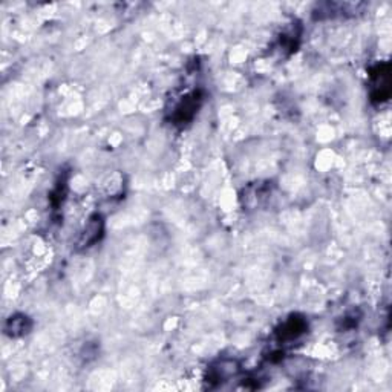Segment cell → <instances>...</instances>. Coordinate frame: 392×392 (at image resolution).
Masks as SVG:
<instances>
[{
	"label": "cell",
	"instance_id": "cell-10",
	"mask_svg": "<svg viewBox=\"0 0 392 392\" xmlns=\"http://www.w3.org/2000/svg\"><path fill=\"white\" fill-rule=\"evenodd\" d=\"M297 26H292L287 33H282L280 35V48L284 51H288L289 54L294 53L296 48L299 46V42H301V31L297 33L296 31Z\"/></svg>",
	"mask_w": 392,
	"mask_h": 392
},
{
	"label": "cell",
	"instance_id": "cell-1",
	"mask_svg": "<svg viewBox=\"0 0 392 392\" xmlns=\"http://www.w3.org/2000/svg\"><path fill=\"white\" fill-rule=\"evenodd\" d=\"M202 103H204V91L202 89H193L184 93V96L178 100V103L172 107L169 121L177 127H184L190 125L196 117V114L199 112Z\"/></svg>",
	"mask_w": 392,
	"mask_h": 392
},
{
	"label": "cell",
	"instance_id": "cell-8",
	"mask_svg": "<svg viewBox=\"0 0 392 392\" xmlns=\"http://www.w3.org/2000/svg\"><path fill=\"white\" fill-rule=\"evenodd\" d=\"M5 334L11 339H19L26 336L33 330V321L26 314H12L5 322Z\"/></svg>",
	"mask_w": 392,
	"mask_h": 392
},
{
	"label": "cell",
	"instance_id": "cell-6",
	"mask_svg": "<svg viewBox=\"0 0 392 392\" xmlns=\"http://www.w3.org/2000/svg\"><path fill=\"white\" fill-rule=\"evenodd\" d=\"M270 195H271V183H256L244 188L241 199L244 207L258 208L270 198Z\"/></svg>",
	"mask_w": 392,
	"mask_h": 392
},
{
	"label": "cell",
	"instance_id": "cell-5",
	"mask_svg": "<svg viewBox=\"0 0 392 392\" xmlns=\"http://www.w3.org/2000/svg\"><path fill=\"white\" fill-rule=\"evenodd\" d=\"M239 373V363L235 359H222L215 362L212 366L207 369L206 374V383L207 386L220 388L224 382H227Z\"/></svg>",
	"mask_w": 392,
	"mask_h": 392
},
{
	"label": "cell",
	"instance_id": "cell-11",
	"mask_svg": "<svg viewBox=\"0 0 392 392\" xmlns=\"http://www.w3.org/2000/svg\"><path fill=\"white\" fill-rule=\"evenodd\" d=\"M360 322V314H357V311H351V313H348L344 317V322H342V330L348 331V330H353L357 326V323Z\"/></svg>",
	"mask_w": 392,
	"mask_h": 392
},
{
	"label": "cell",
	"instance_id": "cell-4",
	"mask_svg": "<svg viewBox=\"0 0 392 392\" xmlns=\"http://www.w3.org/2000/svg\"><path fill=\"white\" fill-rule=\"evenodd\" d=\"M105 236V217L100 213H93L89 216V220L86 221L83 230L80 231L78 239L75 242V250L83 251L89 250L91 247L100 242Z\"/></svg>",
	"mask_w": 392,
	"mask_h": 392
},
{
	"label": "cell",
	"instance_id": "cell-3",
	"mask_svg": "<svg viewBox=\"0 0 392 392\" xmlns=\"http://www.w3.org/2000/svg\"><path fill=\"white\" fill-rule=\"evenodd\" d=\"M308 331L307 319L301 314H289L284 322H280L278 328L274 330V339L278 344H293L294 340L301 339Z\"/></svg>",
	"mask_w": 392,
	"mask_h": 392
},
{
	"label": "cell",
	"instance_id": "cell-2",
	"mask_svg": "<svg viewBox=\"0 0 392 392\" xmlns=\"http://www.w3.org/2000/svg\"><path fill=\"white\" fill-rule=\"evenodd\" d=\"M369 96L373 103H383L391 96V66L379 63L369 71Z\"/></svg>",
	"mask_w": 392,
	"mask_h": 392
},
{
	"label": "cell",
	"instance_id": "cell-9",
	"mask_svg": "<svg viewBox=\"0 0 392 392\" xmlns=\"http://www.w3.org/2000/svg\"><path fill=\"white\" fill-rule=\"evenodd\" d=\"M66 195H68V172H64L62 173L60 178L57 179L53 192L49 193V202L54 212L55 210H60L64 199H66Z\"/></svg>",
	"mask_w": 392,
	"mask_h": 392
},
{
	"label": "cell",
	"instance_id": "cell-7",
	"mask_svg": "<svg viewBox=\"0 0 392 392\" xmlns=\"http://www.w3.org/2000/svg\"><path fill=\"white\" fill-rule=\"evenodd\" d=\"M357 6H362V3H322L319 5L317 8L314 10L313 16L317 20H323V19H334L337 16H354L357 14Z\"/></svg>",
	"mask_w": 392,
	"mask_h": 392
}]
</instances>
